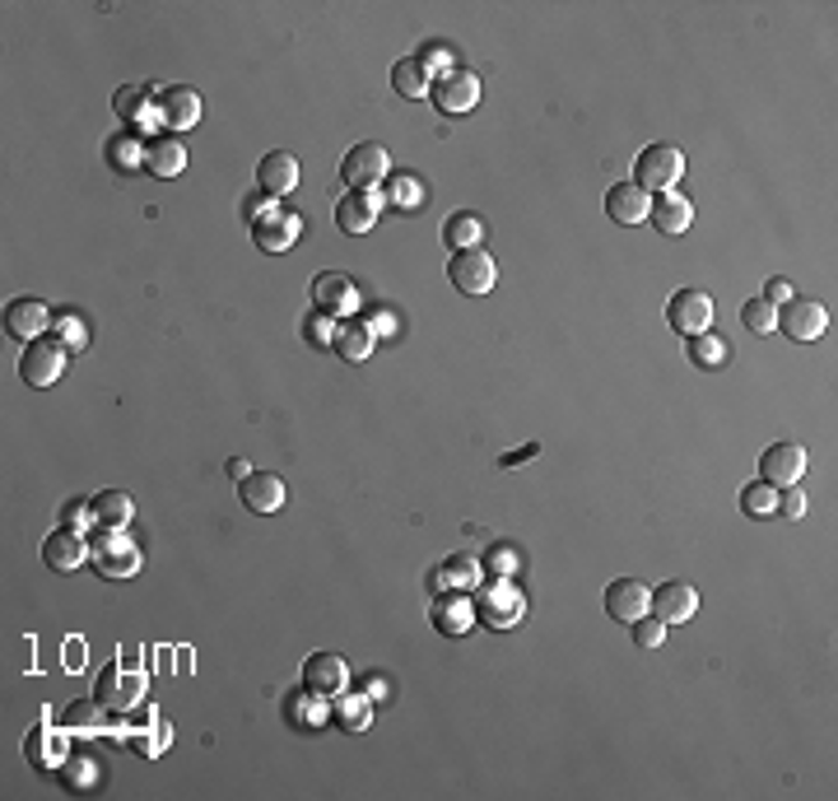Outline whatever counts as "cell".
Here are the masks:
<instances>
[{"mask_svg": "<svg viewBox=\"0 0 838 801\" xmlns=\"http://www.w3.org/2000/svg\"><path fill=\"white\" fill-rule=\"evenodd\" d=\"M145 685H149L145 667H135V661H108V667L98 671L94 700L103 704V713H131L140 700H145Z\"/></svg>", "mask_w": 838, "mask_h": 801, "instance_id": "cell-1", "label": "cell"}, {"mask_svg": "<svg viewBox=\"0 0 838 801\" xmlns=\"http://www.w3.org/2000/svg\"><path fill=\"white\" fill-rule=\"evenodd\" d=\"M470 606H476V620L484 630H513V624H522V615H527V597H522V587H513V578L480 583Z\"/></svg>", "mask_w": 838, "mask_h": 801, "instance_id": "cell-2", "label": "cell"}, {"mask_svg": "<svg viewBox=\"0 0 838 801\" xmlns=\"http://www.w3.org/2000/svg\"><path fill=\"white\" fill-rule=\"evenodd\" d=\"M299 234H303V215L299 211H289V205H279V201H271L266 211H261L256 219H252V242L261 252H289L294 242H299Z\"/></svg>", "mask_w": 838, "mask_h": 801, "instance_id": "cell-3", "label": "cell"}, {"mask_svg": "<svg viewBox=\"0 0 838 801\" xmlns=\"http://www.w3.org/2000/svg\"><path fill=\"white\" fill-rule=\"evenodd\" d=\"M89 564L103 573V578H131V573L140 569V550L127 531H112V527H103L94 541H89Z\"/></svg>", "mask_w": 838, "mask_h": 801, "instance_id": "cell-4", "label": "cell"}, {"mask_svg": "<svg viewBox=\"0 0 838 801\" xmlns=\"http://www.w3.org/2000/svg\"><path fill=\"white\" fill-rule=\"evenodd\" d=\"M634 178L643 191H675V182L685 178V154H680L675 145H648L634 159Z\"/></svg>", "mask_w": 838, "mask_h": 801, "instance_id": "cell-5", "label": "cell"}, {"mask_svg": "<svg viewBox=\"0 0 838 801\" xmlns=\"http://www.w3.org/2000/svg\"><path fill=\"white\" fill-rule=\"evenodd\" d=\"M340 178L355 187V191H373L378 182H387L392 178V159H387V150L373 145V141H359L355 150L340 159Z\"/></svg>", "mask_w": 838, "mask_h": 801, "instance_id": "cell-6", "label": "cell"}, {"mask_svg": "<svg viewBox=\"0 0 838 801\" xmlns=\"http://www.w3.org/2000/svg\"><path fill=\"white\" fill-rule=\"evenodd\" d=\"M447 280L457 285L462 294H470V299H480V294L494 289L499 266H494V256H489V252L466 248V252H452V261H447Z\"/></svg>", "mask_w": 838, "mask_h": 801, "instance_id": "cell-7", "label": "cell"}, {"mask_svg": "<svg viewBox=\"0 0 838 801\" xmlns=\"http://www.w3.org/2000/svg\"><path fill=\"white\" fill-rule=\"evenodd\" d=\"M667 322L675 336H704L713 326V299L704 289H675L667 303Z\"/></svg>", "mask_w": 838, "mask_h": 801, "instance_id": "cell-8", "label": "cell"}, {"mask_svg": "<svg viewBox=\"0 0 838 801\" xmlns=\"http://www.w3.org/2000/svg\"><path fill=\"white\" fill-rule=\"evenodd\" d=\"M61 373H65V345L51 340V336L28 340V350L20 359V378L28 382V387H51Z\"/></svg>", "mask_w": 838, "mask_h": 801, "instance_id": "cell-9", "label": "cell"}, {"mask_svg": "<svg viewBox=\"0 0 838 801\" xmlns=\"http://www.w3.org/2000/svg\"><path fill=\"white\" fill-rule=\"evenodd\" d=\"M825 326H829V312L825 303H815V299H792L778 308V331L782 336H792V340H819L825 336Z\"/></svg>", "mask_w": 838, "mask_h": 801, "instance_id": "cell-10", "label": "cell"}, {"mask_svg": "<svg viewBox=\"0 0 838 801\" xmlns=\"http://www.w3.org/2000/svg\"><path fill=\"white\" fill-rule=\"evenodd\" d=\"M349 685V661L340 653H312L303 661V690L322 694V700H336V694Z\"/></svg>", "mask_w": 838, "mask_h": 801, "instance_id": "cell-11", "label": "cell"}, {"mask_svg": "<svg viewBox=\"0 0 838 801\" xmlns=\"http://www.w3.org/2000/svg\"><path fill=\"white\" fill-rule=\"evenodd\" d=\"M653 611V587L638 583V578H615L606 587V615L620 620V624H634Z\"/></svg>", "mask_w": 838, "mask_h": 801, "instance_id": "cell-12", "label": "cell"}, {"mask_svg": "<svg viewBox=\"0 0 838 801\" xmlns=\"http://www.w3.org/2000/svg\"><path fill=\"white\" fill-rule=\"evenodd\" d=\"M759 476L774 485V490L801 485V476H806V447H797V443H774V447H764Z\"/></svg>", "mask_w": 838, "mask_h": 801, "instance_id": "cell-13", "label": "cell"}, {"mask_svg": "<svg viewBox=\"0 0 838 801\" xmlns=\"http://www.w3.org/2000/svg\"><path fill=\"white\" fill-rule=\"evenodd\" d=\"M312 299H318V312H331L336 322H345L349 312L359 308V285L340 271H322L318 280H312Z\"/></svg>", "mask_w": 838, "mask_h": 801, "instance_id": "cell-14", "label": "cell"}, {"mask_svg": "<svg viewBox=\"0 0 838 801\" xmlns=\"http://www.w3.org/2000/svg\"><path fill=\"white\" fill-rule=\"evenodd\" d=\"M51 326H57V318L47 312L43 299H14V303H5V336H14V340H43Z\"/></svg>", "mask_w": 838, "mask_h": 801, "instance_id": "cell-15", "label": "cell"}, {"mask_svg": "<svg viewBox=\"0 0 838 801\" xmlns=\"http://www.w3.org/2000/svg\"><path fill=\"white\" fill-rule=\"evenodd\" d=\"M433 103H439L443 117H462L480 103V75L476 71H452L439 80V89H433Z\"/></svg>", "mask_w": 838, "mask_h": 801, "instance_id": "cell-16", "label": "cell"}, {"mask_svg": "<svg viewBox=\"0 0 838 801\" xmlns=\"http://www.w3.org/2000/svg\"><path fill=\"white\" fill-rule=\"evenodd\" d=\"M238 499L248 513L271 517V513H279V503H285V480L275 471H252L248 480H238Z\"/></svg>", "mask_w": 838, "mask_h": 801, "instance_id": "cell-17", "label": "cell"}, {"mask_svg": "<svg viewBox=\"0 0 838 801\" xmlns=\"http://www.w3.org/2000/svg\"><path fill=\"white\" fill-rule=\"evenodd\" d=\"M694 611H698V591L690 587V583H661V587H653V615L667 624H685V620H694Z\"/></svg>", "mask_w": 838, "mask_h": 801, "instance_id": "cell-18", "label": "cell"}, {"mask_svg": "<svg viewBox=\"0 0 838 801\" xmlns=\"http://www.w3.org/2000/svg\"><path fill=\"white\" fill-rule=\"evenodd\" d=\"M256 187L266 191L271 201H279V196H289L294 187H299V159L294 154H285V150H275V154H266V159L256 164Z\"/></svg>", "mask_w": 838, "mask_h": 801, "instance_id": "cell-19", "label": "cell"}, {"mask_svg": "<svg viewBox=\"0 0 838 801\" xmlns=\"http://www.w3.org/2000/svg\"><path fill=\"white\" fill-rule=\"evenodd\" d=\"M382 215V196L378 191H345L336 205V224L345 234H369Z\"/></svg>", "mask_w": 838, "mask_h": 801, "instance_id": "cell-20", "label": "cell"}, {"mask_svg": "<svg viewBox=\"0 0 838 801\" xmlns=\"http://www.w3.org/2000/svg\"><path fill=\"white\" fill-rule=\"evenodd\" d=\"M653 211V196L638 182H615L606 191V215L615 224H643Z\"/></svg>", "mask_w": 838, "mask_h": 801, "instance_id": "cell-21", "label": "cell"}, {"mask_svg": "<svg viewBox=\"0 0 838 801\" xmlns=\"http://www.w3.org/2000/svg\"><path fill=\"white\" fill-rule=\"evenodd\" d=\"M24 755H28V764L33 769H43V774H51V769H61V764L70 760L65 755V737L51 722H43V727H33L28 731V741H24Z\"/></svg>", "mask_w": 838, "mask_h": 801, "instance_id": "cell-22", "label": "cell"}, {"mask_svg": "<svg viewBox=\"0 0 838 801\" xmlns=\"http://www.w3.org/2000/svg\"><path fill=\"white\" fill-rule=\"evenodd\" d=\"M470 624H476V606L462 591H439V601H433V630L447 634V638H462Z\"/></svg>", "mask_w": 838, "mask_h": 801, "instance_id": "cell-23", "label": "cell"}, {"mask_svg": "<svg viewBox=\"0 0 838 801\" xmlns=\"http://www.w3.org/2000/svg\"><path fill=\"white\" fill-rule=\"evenodd\" d=\"M159 117L168 131H187L201 121V94L187 89V84H172V89L159 94Z\"/></svg>", "mask_w": 838, "mask_h": 801, "instance_id": "cell-24", "label": "cell"}, {"mask_svg": "<svg viewBox=\"0 0 838 801\" xmlns=\"http://www.w3.org/2000/svg\"><path fill=\"white\" fill-rule=\"evenodd\" d=\"M648 219H653V229L657 234H667V238H680L694 224V205L680 196V191H661V196L653 201V211H648Z\"/></svg>", "mask_w": 838, "mask_h": 801, "instance_id": "cell-25", "label": "cell"}, {"mask_svg": "<svg viewBox=\"0 0 838 801\" xmlns=\"http://www.w3.org/2000/svg\"><path fill=\"white\" fill-rule=\"evenodd\" d=\"M43 560L57 569V573H75L84 560H89V546H84V536H80V531L61 527V531H51L47 541H43Z\"/></svg>", "mask_w": 838, "mask_h": 801, "instance_id": "cell-26", "label": "cell"}, {"mask_svg": "<svg viewBox=\"0 0 838 801\" xmlns=\"http://www.w3.org/2000/svg\"><path fill=\"white\" fill-rule=\"evenodd\" d=\"M145 168L154 172V178H178V172L187 168V145L178 141V135H149L145 141Z\"/></svg>", "mask_w": 838, "mask_h": 801, "instance_id": "cell-27", "label": "cell"}, {"mask_svg": "<svg viewBox=\"0 0 838 801\" xmlns=\"http://www.w3.org/2000/svg\"><path fill=\"white\" fill-rule=\"evenodd\" d=\"M433 591H466V587H480V560L476 554H452L447 564L433 569Z\"/></svg>", "mask_w": 838, "mask_h": 801, "instance_id": "cell-28", "label": "cell"}, {"mask_svg": "<svg viewBox=\"0 0 838 801\" xmlns=\"http://www.w3.org/2000/svg\"><path fill=\"white\" fill-rule=\"evenodd\" d=\"M331 350H336L345 363H363L373 355V331H369V322H340L336 326V345H331Z\"/></svg>", "mask_w": 838, "mask_h": 801, "instance_id": "cell-29", "label": "cell"}, {"mask_svg": "<svg viewBox=\"0 0 838 801\" xmlns=\"http://www.w3.org/2000/svg\"><path fill=\"white\" fill-rule=\"evenodd\" d=\"M331 718H336L345 731H363L373 722V700L369 694H336V700H331Z\"/></svg>", "mask_w": 838, "mask_h": 801, "instance_id": "cell-30", "label": "cell"}, {"mask_svg": "<svg viewBox=\"0 0 838 801\" xmlns=\"http://www.w3.org/2000/svg\"><path fill=\"white\" fill-rule=\"evenodd\" d=\"M480 234H484V224H480V215H470V211H457V215L443 224V242H447L452 252L480 248Z\"/></svg>", "mask_w": 838, "mask_h": 801, "instance_id": "cell-31", "label": "cell"}, {"mask_svg": "<svg viewBox=\"0 0 838 801\" xmlns=\"http://www.w3.org/2000/svg\"><path fill=\"white\" fill-rule=\"evenodd\" d=\"M94 513H98L103 527L127 531V522L135 517V503H131V494H121V490H103V494L94 499Z\"/></svg>", "mask_w": 838, "mask_h": 801, "instance_id": "cell-32", "label": "cell"}, {"mask_svg": "<svg viewBox=\"0 0 838 801\" xmlns=\"http://www.w3.org/2000/svg\"><path fill=\"white\" fill-rule=\"evenodd\" d=\"M168 731H172V727H168L164 718H154V713H149L145 727H135L127 741H131V751H140L145 760H154V755H164V751H168V741H172Z\"/></svg>", "mask_w": 838, "mask_h": 801, "instance_id": "cell-33", "label": "cell"}, {"mask_svg": "<svg viewBox=\"0 0 838 801\" xmlns=\"http://www.w3.org/2000/svg\"><path fill=\"white\" fill-rule=\"evenodd\" d=\"M392 89L400 94V98H419L429 89V71L419 65V57H400L396 65H392Z\"/></svg>", "mask_w": 838, "mask_h": 801, "instance_id": "cell-34", "label": "cell"}, {"mask_svg": "<svg viewBox=\"0 0 838 801\" xmlns=\"http://www.w3.org/2000/svg\"><path fill=\"white\" fill-rule=\"evenodd\" d=\"M108 164H112V168H121V172L140 168V164H145V141H140L135 131L112 135V141H108Z\"/></svg>", "mask_w": 838, "mask_h": 801, "instance_id": "cell-35", "label": "cell"}, {"mask_svg": "<svg viewBox=\"0 0 838 801\" xmlns=\"http://www.w3.org/2000/svg\"><path fill=\"white\" fill-rule=\"evenodd\" d=\"M690 359L698 369H722L731 359V345L722 336H713V331H704V336H690Z\"/></svg>", "mask_w": 838, "mask_h": 801, "instance_id": "cell-36", "label": "cell"}, {"mask_svg": "<svg viewBox=\"0 0 838 801\" xmlns=\"http://www.w3.org/2000/svg\"><path fill=\"white\" fill-rule=\"evenodd\" d=\"M154 89H117V98H112V108H117V117H127V121H135V127H149L154 117L159 112H149V98ZM164 121V117H159Z\"/></svg>", "mask_w": 838, "mask_h": 801, "instance_id": "cell-37", "label": "cell"}, {"mask_svg": "<svg viewBox=\"0 0 838 801\" xmlns=\"http://www.w3.org/2000/svg\"><path fill=\"white\" fill-rule=\"evenodd\" d=\"M61 778H65V788L70 792H89V788H98V774H103V764L98 760H89V755H70L65 764H61Z\"/></svg>", "mask_w": 838, "mask_h": 801, "instance_id": "cell-38", "label": "cell"}, {"mask_svg": "<svg viewBox=\"0 0 838 801\" xmlns=\"http://www.w3.org/2000/svg\"><path fill=\"white\" fill-rule=\"evenodd\" d=\"M285 713H289V722H294V727H322L331 708H326L322 694H312V700H308V690H303V694H294Z\"/></svg>", "mask_w": 838, "mask_h": 801, "instance_id": "cell-39", "label": "cell"}, {"mask_svg": "<svg viewBox=\"0 0 838 801\" xmlns=\"http://www.w3.org/2000/svg\"><path fill=\"white\" fill-rule=\"evenodd\" d=\"M387 201L396 205V211H415V205L424 201V187H419L415 172H392L387 178Z\"/></svg>", "mask_w": 838, "mask_h": 801, "instance_id": "cell-40", "label": "cell"}, {"mask_svg": "<svg viewBox=\"0 0 838 801\" xmlns=\"http://www.w3.org/2000/svg\"><path fill=\"white\" fill-rule=\"evenodd\" d=\"M741 509L750 517H774L778 513V490L768 480H755V485H745L741 490Z\"/></svg>", "mask_w": 838, "mask_h": 801, "instance_id": "cell-41", "label": "cell"}, {"mask_svg": "<svg viewBox=\"0 0 838 801\" xmlns=\"http://www.w3.org/2000/svg\"><path fill=\"white\" fill-rule=\"evenodd\" d=\"M741 322L755 331V336H768V331H778V308L768 303V299H750L741 308Z\"/></svg>", "mask_w": 838, "mask_h": 801, "instance_id": "cell-42", "label": "cell"}, {"mask_svg": "<svg viewBox=\"0 0 838 801\" xmlns=\"http://www.w3.org/2000/svg\"><path fill=\"white\" fill-rule=\"evenodd\" d=\"M628 634H634V643H638V648H661V643H667V624H661V620L648 611L643 620H634V624H628Z\"/></svg>", "mask_w": 838, "mask_h": 801, "instance_id": "cell-43", "label": "cell"}, {"mask_svg": "<svg viewBox=\"0 0 838 801\" xmlns=\"http://www.w3.org/2000/svg\"><path fill=\"white\" fill-rule=\"evenodd\" d=\"M61 336V345H70V350H84L89 345V326H84L75 312H65V318H57V326H51Z\"/></svg>", "mask_w": 838, "mask_h": 801, "instance_id": "cell-44", "label": "cell"}, {"mask_svg": "<svg viewBox=\"0 0 838 801\" xmlns=\"http://www.w3.org/2000/svg\"><path fill=\"white\" fill-rule=\"evenodd\" d=\"M336 318H331V312H312V318L303 322V336L312 340V345H336Z\"/></svg>", "mask_w": 838, "mask_h": 801, "instance_id": "cell-45", "label": "cell"}, {"mask_svg": "<svg viewBox=\"0 0 838 801\" xmlns=\"http://www.w3.org/2000/svg\"><path fill=\"white\" fill-rule=\"evenodd\" d=\"M61 522L70 531H80V527H89V522H98V513H94V499L84 503V499H70L65 509H61Z\"/></svg>", "mask_w": 838, "mask_h": 801, "instance_id": "cell-46", "label": "cell"}, {"mask_svg": "<svg viewBox=\"0 0 838 801\" xmlns=\"http://www.w3.org/2000/svg\"><path fill=\"white\" fill-rule=\"evenodd\" d=\"M419 65H424V71L429 75H452V61H447V51L443 47H424V51H419Z\"/></svg>", "mask_w": 838, "mask_h": 801, "instance_id": "cell-47", "label": "cell"}, {"mask_svg": "<svg viewBox=\"0 0 838 801\" xmlns=\"http://www.w3.org/2000/svg\"><path fill=\"white\" fill-rule=\"evenodd\" d=\"M489 573H499V578H513V573H517V554L508 550V546H499V550H489Z\"/></svg>", "mask_w": 838, "mask_h": 801, "instance_id": "cell-48", "label": "cell"}, {"mask_svg": "<svg viewBox=\"0 0 838 801\" xmlns=\"http://www.w3.org/2000/svg\"><path fill=\"white\" fill-rule=\"evenodd\" d=\"M778 513L782 517H801V513H806V494H801L797 485H788V494H778Z\"/></svg>", "mask_w": 838, "mask_h": 801, "instance_id": "cell-49", "label": "cell"}, {"mask_svg": "<svg viewBox=\"0 0 838 801\" xmlns=\"http://www.w3.org/2000/svg\"><path fill=\"white\" fill-rule=\"evenodd\" d=\"M98 708H103L98 700H94V708H84V704H80V708H70V718H65V722H70V727H98Z\"/></svg>", "mask_w": 838, "mask_h": 801, "instance_id": "cell-50", "label": "cell"}, {"mask_svg": "<svg viewBox=\"0 0 838 801\" xmlns=\"http://www.w3.org/2000/svg\"><path fill=\"white\" fill-rule=\"evenodd\" d=\"M764 299L774 303V308L788 303V299H792V280H768V285H764Z\"/></svg>", "mask_w": 838, "mask_h": 801, "instance_id": "cell-51", "label": "cell"}, {"mask_svg": "<svg viewBox=\"0 0 838 801\" xmlns=\"http://www.w3.org/2000/svg\"><path fill=\"white\" fill-rule=\"evenodd\" d=\"M536 443H527V447H517V452H508V457H503V466H517V462H527V457H536Z\"/></svg>", "mask_w": 838, "mask_h": 801, "instance_id": "cell-52", "label": "cell"}, {"mask_svg": "<svg viewBox=\"0 0 838 801\" xmlns=\"http://www.w3.org/2000/svg\"><path fill=\"white\" fill-rule=\"evenodd\" d=\"M224 471H229V476H238V480H248V476H252V466L242 462V457H229V466H224Z\"/></svg>", "mask_w": 838, "mask_h": 801, "instance_id": "cell-53", "label": "cell"}, {"mask_svg": "<svg viewBox=\"0 0 838 801\" xmlns=\"http://www.w3.org/2000/svg\"><path fill=\"white\" fill-rule=\"evenodd\" d=\"M369 331H373V336H378V331H382V336H392V331H396V322L387 318V312H382V318H373V322H369Z\"/></svg>", "mask_w": 838, "mask_h": 801, "instance_id": "cell-54", "label": "cell"}, {"mask_svg": "<svg viewBox=\"0 0 838 801\" xmlns=\"http://www.w3.org/2000/svg\"><path fill=\"white\" fill-rule=\"evenodd\" d=\"M378 694L387 700V681H378V676H373V681H369V700H373V704H378Z\"/></svg>", "mask_w": 838, "mask_h": 801, "instance_id": "cell-55", "label": "cell"}]
</instances>
